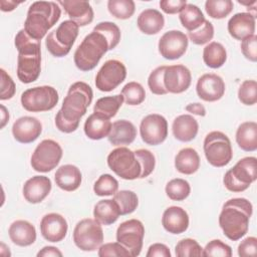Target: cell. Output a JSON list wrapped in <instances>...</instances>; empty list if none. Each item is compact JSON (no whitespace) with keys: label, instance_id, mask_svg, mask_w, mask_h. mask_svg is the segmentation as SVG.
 I'll use <instances>...</instances> for the list:
<instances>
[{"label":"cell","instance_id":"obj_1","mask_svg":"<svg viewBox=\"0 0 257 257\" xmlns=\"http://www.w3.org/2000/svg\"><path fill=\"white\" fill-rule=\"evenodd\" d=\"M253 213V206L246 198H233L226 201L219 215V226L224 235L238 241L246 235L249 221Z\"/></svg>","mask_w":257,"mask_h":257},{"label":"cell","instance_id":"obj_2","mask_svg":"<svg viewBox=\"0 0 257 257\" xmlns=\"http://www.w3.org/2000/svg\"><path fill=\"white\" fill-rule=\"evenodd\" d=\"M14 44L18 51L17 77L23 83H31L41 71V41L31 38L21 29L15 36Z\"/></svg>","mask_w":257,"mask_h":257},{"label":"cell","instance_id":"obj_3","mask_svg":"<svg viewBox=\"0 0 257 257\" xmlns=\"http://www.w3.org/2000/svg\"><path fill=\"white\" fill-rule=\"evenodd\" d=\"M61 16L58 3L52 1H35L27 11L24 30L33 39L41 41L48 30L52 28Z\"/></svg>","mask_w":257,"mask_h":257},{"label":"cell","instance_id":"obj_4","mask_svg":"<svg viewBox=\"0 0 257 257\" xmlns=\"http://www.w3.org/2000/svg\"><path fill=\"white\" fill-rule=\"evenodd\" d=\"M108 50L109 43L105 36L92 30L77 46L73 54L74 64L81 71L92 70Z\"/></svg>","mask_w":257,"mask_h":257},{"label":"cell","instance_id":"obj_5","mask_svg":"<svg viewBox=\"0 0 257 257\" xmlns=\"http://www.w3.org/2000/svg\"><path fill=\"white\" fill-rule=\"evenodd\" d=\"M92 97L93 92L90 85L83 81H76L69 86L61 108L57 112L64 119L79 123L80 118L86 113Z\"/></svg>","mask_w":257,"mask_h":257},{"label":"cell","instance_id":"obj_6","mask_svg":"<svg viewBox=\"0 0 257 257\" xmlns=\"http://www.w3.org/2000/svg\"><path fill=\"white\" fill-rule=\"evenodd\" d=\"M257 179V159L245 157L228 170L223 178L225 188L233 193H240L247 190Z\"/></svg>","mask_w":257,"mask_h":257},{"label":"cell","instance_id":"obj_7","mask_svg":"<svg viewBox=\"0 0 257 257\" xmlns=\"http://www.w3.org/2000/svg\"><path fill=\"white\" fill-rule=\"evenodd\" d=\"M79 26L72 20H64L59 26L48 33L45 46L46 49L55 57L67 55L78 36Z\"/></svg>","mask_w":257,"mask_h":257},{"label":"cell","instance_id":"obj_8","mask_svg":"<svg viewBox=\"0 0 257 257\" xmlns=\"http://www.w3.org/2000/svg\"><path fill=\"white\" fill-rule=\"evenodd\" d=\"M106 162L108 168L123 180H136L141 178V163L135 152L125 147L112 150L108 154Z\"/></svg>","mask_w":257,"mask_h":257},{"label":"cell","instance_id":"obj_9","mask_svg":"<svg viewBox=\"0 0 257 257\" xmlns=\"http://www.w3.org/2000/svg\"><path fill=\"white\" fill-rule=\"evenodd\" d=\"M203 149L208 163L213 167H225L233 158L230 139L219 131H213L205 137Z\"/></svg>","mask_w":257,"mask_h":257},{"label":"cell","instance_id":"obj_10","mask_svg":"<svg viewBox=\"0 0 257 257\" xmlns=\"http://www.w3.org/2000/svg\"><path fill=\"white\" fill-rule=\"evenodd\" d=\"M20 100L23 108L27 111L40 112L54 108L58 103L59 96L53 86L41 85L23 91Z\"/></svg>","mask_w":257,"mask_h":257},{"label":"cell","instance_id":"obj_11","mask_svg":"<svg viewBox=\"0 0 257 257\" xmlns=\"http://www.w3.org/2000/svg\"><path fill=\"white\" fill-rule=\"evenodd\" d=\"M72 237L78 249L86 252L98 250L103 242L101 224L95 219H82L75 225Z\"/></svg>","mask_w":257,"mask_h":257},{"label":"cell","instance_id":"obj_12","mask_svg":"<svg viewBox=\"0 0 257 257\" xmlns=\"http://www.w3.org/2000/svg\"><path fill=\"white\" fill-rule=\"evenodd\" d=\"M63 155L60 145L50 139L43 140L35 148L31 156V167L39 173L52 171L59 164Z\"/></svg>","mask_w":257,"mask_h":257},{"label":"cell","instance_id":"obj_13","mask_svg":"<svg viewBox=\"0 0 257 257\" xmlns=\"http://www.w3.org/2000/svg\"><path fill=\"white\" fill-rule=\"evenodd\" d=\"M145 227L138 219H130L119 224L116 229V241L126 248L131 257L140 255L143 249Z\"/></svg>","mask_w":257,"mask_h":257},{"label":"cell","instance_id":"obj_14","mask_svg":"<svg viewBox=\"0 0 257 257\" xmlns=\"http://www.w3.org/2000/svg\"><path fill=\"white\" fill-rule=\"evenodd\" d=\"M126 77L124 64L117 59L106 60L95 76V86L98 90L108 92L115 89Z\"/></svg>","mask_w":257,"mask_h":257},{"label":"cell","instance_id":"obj_15","mask_svg":"<svg viewBox=\"0 0 257 257\" xmlns=\"http://www.w3.org/2000/svg\"><path fill=\"white\" fill-rule=\"evenodd\" d=\"M140 134L144 143L158 146L168 137V121L159 113L148 114L141 121Z\"/></svg>","mask_w":257,"mask_h":257},{"label":"cell","instance_id":"obj_16","mask_svg":"<svg viewBox=\"0 0 257 257\" xmlns=\"http://www.w3.org/2000/svg\"><path fill=\"white\" fill-rule=\"evenodd\" d=\"M188 36L180 30L165 32L159 40L158 48L160 54L168 60H175L182 57L188 48Z\"/></svg>","mask_w":257,"mask_h":257},{"label":"cell","instance_id":"obj_17","mask_svg":"<svg viewBox=\"0 0 257 257\" xmlns=\"http://www.w3.org/2000/svg\"><path fill=\"white\" fill-rule=\"evenodd\" d=\"M192 81L191 71L183 64L166 66L164 72V85L170 93H182L186 91Z\"/></svg>","mask_w":257,"mask_h":257},{"label":"cell","instance_id":"obj_18","mask_svg":"<svg viewBox=\"0 0 257 257\" xmlns=\"http://www.w3.org/2000/svg\"><path fill=\"white\" fill-rule=\"evenodd\" d=\"M225 82L223 78L215 73H205L199 77L196 84L198 96L208 102L217 101L225 93Z\"/></svg>","mask_w":257,"mask_h":257},{"label":"cell","instance_id":"obj_19","mask_svg":"<svg viewBox=\"0 0 257 257\" xmlns=\"http://www.w3.org/2000/svg\"><path fill=\"white\" fill-rule=\"evenodd\" d=\"M68 230L66 219L58 213H48L40 221V232L42 237L52 243L62 241Z\"/></svg>","mask_w":257,"mask_h":257},{"label":"cell","instance_id":"obj_20","mask_svg":"<svg viewBox=\"0 0 257 257\" xmlns=\"http://www.w3.org/2000/svg\"><path fill=\"white\" fill-rule=\"evenodd\" d=\"M42 133L41 121L34 116H21L12 125L14 139L21 144H30L38 139Z\"/></svg>","mask_w":257,"mask_h":257},{"label":"cell","instance_id":"obj_21","mask_svg":"<svg viewBox=\"0 0 257 257\" xmlns=\"http://www.w3.org/2000/svg\"><path fill=\"white\" fill-rule=\"evenodd\" d=\"M51 181L46 176H34L28 179L23 185V197L31 204L41 203L50 193Z\"/></svg>","mask_w":257,"mask_h":257},{"label":"cell","instance_id":"obj_22","mask_svg":"<svg viewBox=\"0 0 257 257\" xmlns=\"http://www.w3.org/2000/svg\"><path fill=\"white\" fill-rule=\"evenodd\" d=\"M60 5L70 20L78 26H86L93 20V9L88 1L82 0H61L57 2Z\"/></svg>","mask_w":257,"mask_h":257},{"label":"cell","instance_id":"obj_23","mask_svg":"<svg viewBox=\"0 0 257 257\" xmlns=\"http://www.w3.org/2000/svg\"><path fill=\"white\" fill-rule=\"evenodd\" d=\"M189 215L185 209L179 206L167 208L162 217L164 229L171 234H182L189 228Z\"/></svg>","mask_w":257,"mask_h":257},{"label":"cell","instance_id":"obj_24","mask_svg":"<svg viewBox=\"0 0 257 257\" xmlns=\"http://www.w3.org/2000/svg\"><path fill=\"white\" fill-rule=\"evenodd\" d=\"M255 17L248 12H239L234 14L228 21L227 29L229 34L236 40L255 34Z\"/></svg>","mask_w":257,"mask_h":257},{"label":"cell","instance_id":"obj_25","mask_svg":"<svg viewBox=\"0 0 257 257\" xmlns=\"http://www.w3.org/2000/svg\"><path fill=\"white\" fill-rule=\"evenodd\" d=\"M10 240L17 246L26 247L32 245L36 240L35 227L26 220L14 221L8 229Z\"/></svg>","mask_w":257,"mask_h":257},{"label":"cell","instance_id":"obj_26","mask_svg":"<svg viewBox=\"0 0 257 257\" xmlns=\"http://www.w3.org/2000/svg\"><path fill=\"white\" fill-rule=\"evenodd\" d=\"M137 137L135 124L127 119H118L112 122L111 130L107 136L108 142L117 147L131 145Z\"/></svg>","mask_w":257,"mask_h":257},{"label":"cell","instance_id":"obj_27","mask_svg":"<svg viewBox=\"0 0 257 257\" xmlns=\"http://www.w3.org/2000/svg\"><path fill=\"white\" fill-rule=\"evenodd\" d=\"M54 180L58 188L66 192H72L79 188L82 175L76 166L67 164L60 166L56 170Z\"/></svg>","mask_w":257,"mask_h":257},{"label":"cell","instance_id":"obj_28","mask_svg":"<svg viewBox=\"0 0 257 257\" xmlns=\"http://www.w3.org/2000/svg\"><path fill=\"white\" fill-rule=\"evenodd\" d=\"M199 131V123L191 114H181L172 123V132L176 140L188 143L193 141Z\"/></svg>","mask_w":257,"mask_h":257},{"label":"cell","instance_id":"obj_29","mask_svg":"<svg viewBox=\"0 0 257 257\" xmlns=\"http://www.w3.org/2000/svg\"><path fill=\"white\" fill-rule=\"evenodd\" d=\"M137 25L140 31L147 35H154L159 33L165 25V18L163 14L157 9H145L140 13L137 20Z\"/></svg>","mask_w":257,"mask_h":257},{"label":"cell","instance_id":"obj_30","mask_svg":"<svg viewBox=\"0 0 257 257\" xmlns=\"http://www.w3.org/2000/svg\"><path fill=\"white\" fill-rule=\"evenodd\" d=\"M111 125L112 123L109 118H105L93 112L86 118L83 130L88 139L98 141L109 135Z\"/></svg>","mask_w":257,"mask_h":257},{"label":"cell","instance_id":"obj_31","mask_svg":"<svg viewBox=\"0 0 257 257\" xmlns=\"http://www.w3.org/2000/svg\"><path fill=\"white\" fill-rule=\"evenodd\" d=\"M175 168L184 175H193L200 168V157L193 148H184L175 157Z\"/></svg>","mask_w":257,"mask_h":257},{"label":"cell","instance_id":"obj_32","mask_svg":"<svg viewBox=\"0 0 257 257\" xmlns=\"http://www.w3.org/2000/svg\"><path fill=\"white\" fill-rule=\"evenodd\" d=\"M119 216V208L113 199H103L94 205L93 217L101 225H111L118 219Z\"/></svg>","mask_w":257,"mask_h":257},{"label":"cell","instance_id":"obj_33","mask_svg":"<svg viewBox=\"0 0 257 257\" xmlns=\"http://www.w3.org/2000/svg\"><path fill=\"white\" fill-rule=\"evenodd\" d=\"M236 143L245 152L257 150V123L255 121L242 122L236 131Z\"/></svg>","mask_w":257,"mask_h":257},{"label":"cell","instance_id":"obj_34","mask_svg":"<svg viewBox=\"0 0 257 257\" xmlns=\"http://www.w3.org/2000/svg\"><path fill=\"white\" fill-rule=\"evenodd\" d=\"M203 60L210 68L222 67L227 60L226 48L220 42H210L203 49Z\"/></svg>","mask_w":257,"mask_h":257},{"label":"cell","instance_id":"obj_35","mask_svg":"<svg viewBox=\"0 0 257 257\" xmlns=\"http://www.w3.org/2000/svg\"><path fill=\"white\" fill-rule=\"evenodd\" d=\"M180 21L184 28L188 30V32L195 31L202 26L205 22V16L202 10L194 4H188L181 10L180 12Z\"/></svg>","mask_w":257,"mask_h":257},{"label":"cell","instance_id":"obj_36","mask_svg":"<svg viewBox=\"0 0 257 257\" xmlns=\"http://www.w3.org/2000/svg\"><path fill=\"white\" fill-rule=\"evenodd\" d=\"M123 101V96L121 94L101 97L96 100L93 106V112L110 119L116 114Z\"/></svg>","mask_w":257,"mask_h":257},{"label":"cell","instance_id":"obj_37","mask_svg":"<svg viewBox=\"0 0 257 257\" xmlns=\"http://www.w3.org/2000/svg\"><path fill=\"white\" fill-rule=\"evenodd\" d=\"M112 199L116 202L121 216L132 214L139 205V198L137 194L131 190L117 191L113 195Z\"/></svg>","mask_w":257,"mask_h":257},{"label":"cell","instance_id":"obj_38","mask_svg":"<svg viewBox=\"0 0 257 257\" xmlns=\"http://www.w3.org/2000/svg\"><path fill=\"white\" fill-rule=\"evenodd\" d=\"M165 191L166 195L172 201H183L189 197L191 193V186L188 181L176 178L167 183Z\"/></svg>","mask_w":257,"mask_h":257},{"label":"cell","instance_id":"obj_39","mask_svg":"<svg viewBox=\"0 0 257 257\" xmlns=\"http://www.w3.org/2000/svg\"><path fill=\"white\" fill-rule=\"evenodd\" d=\"M107 9L113 17L125 20L134 15L136 4L133 0H108Z\"/></svg>","mask_w":257,"mask_h":257},{"label":"cell","instance_id":"obj_40","mask_svg":"<svg viewBox=\"0 0 257 257\" xmlns=\"http://www.w3.org/2000/svg\"><path fill=\"white\" fill-rule=\"evenodd\" d=\"M234 4L231 0H207L205 10L207 14L214 19H223L233 10Z\"/></svg>","mask_w":257,"mask_h":257},{"label":"cell","instance_id":"obj_41","mask_svg":"<svg viewBox=\"0 0 257 257\" xmlns=\"http://www.w3.org/2000/svg\"><path fill=\"white\" fill-rule=\"evenodd\" d=\"M120 94L123 96V100L128 105H139L146 98V91L143 85L137 81H131L126 83Z\"/></svg>","mask_w":257,"mask_h":257},{"label":"cell","instance_id":"obj_42","mask_svg":"<svg viewBox=\"0 0 257 257\" xmlns=\"http://www.w3.org/2000/svg\"><path fill=\"white\" fill-rule=\"evenodd\" d=\"M118 190V182L117 180L109 174H102L99 178L94 182L93 192L96 196L104 197V196H112Z\"/></svg>","mask_w":257,"mask_h":257},{"label":"cell","instance_id":"obj_43","mask_svg":"<svg viewBox=\"0 0 257 257\" xmlns=\"http://www.w3.org/2000/svg\"><path fill=\"white\" fill-rule=\"evenodd\" d=\"M92 30L100 32L105 36V38L109 43V50H112L113 48H115L120 41V36H121L120 29L113 22H109V21L100 22L96 24Z\"/></svg>","mask_w":257,"mask_h":257},{"label":"cell","instance_id":"obj_44","mask_svg":"<svg viewBox=\"0 0 257 257\" xmlns=\"http://www.w3.org/2000/svg\"><path fill=\"white\" fill-rule=\"evenodd\" d=\"M238 99L245 105L257 102V82L254 79L244 80L238 89Z\"/></svg>","mask_w":257,"mask_h":257},{"label":"cell","instance_id":"obj_45","mask_svg":"<svg viewBox=\"0 0 257 257\" xmlns=\"http://www.w3.org/2000/svg\"><path fill=\"white\" fill-rule=\"evenodd\" d=\"M203 248L194 239L185 238L180 240L175 247V254L178 257L202 256Z\"/></svg>","mask_w":257,"mask_h":257},{"label":"cell","instance_id":"obj_46","mask_svg":"<svg viewBox=\"0 0 257 257\" xmlns=\"http://www.w3.org/2000/svg\"><path fill=\"white\" fill-rule=\"evenodd\" d=\"M187 36L196 45L206 44L214 37V26L210 21L205 20L200 28L195 31L188 32Z\"/></svg>","mask_w":257,"mask_h":257},{"label":"cell","instance_id":"obj_47","mask_svg":"<svg viewBox=\"0 0 257 257\" xmlns=\"http://www.w3.org/2000/svg\"><path fill=\"white\" fill-rule=\"evenodd\" d=\"M167 65H161L155 68L148 77V86L154 94L163 95L167 94L168 91L164 85V72Z\"/></svg>","mask_w":257,"mask_h":257},{"label":"cell","instance_id":"obj_48","mask_svg":"<svg viewBox=\"0 0 257 257\" xmlns=\"http://www.w3.org/2000/svg\"><path fill=\"white\" fill-rule=\"evenodd\" d=\"M202 256H216V257H231V247L219 239H214L207 243L203 249Z\"/></svg>","mask_w":257,"mask_h":257},{"label":"cell","instance_id":"obj_49","mask_svg":"<svg viewBox=\"0 0 257 257\" xmlns=\"http://www.w3.org/2000/svg\"><path fill=\"white\" fill-rule=\"evenodd\" d=\"M136 156L138 157L141 166H142V175L140 179H145L150 176L156 167V158L155 155L147 149H139L135 151Z\"/></svg>","mask_w":257,"mask_h":257},{"label":"cell","instance_id":"obj_50","mask_svg":"<svg viewBox=\"0 0 257 257\" xmlns=\"http://www.w3.org/2000/svg\"><path fill=\"white\" fill-rule=\"evenodd\" d=\"M97 255L99 257H106V256H114V257H131L130 252L126 250L124 246L120 243L111 242L102 244L97 251Z\"/></svg>","mask_w":257,"mask_h":257},{"label":"cell","instance_id":"obj_51","mask_svg":"<svg viewBox=\"0 0 257 257\" xmlns=\"http://www.w3.org/2000/svg\"><path fill=\"white\" fill-rule=\"evenodd\" d=\"M0 75H1V93H0V99L1 100H7L14 96L16 85L12 77L3 69H0Z\"/></svg>","mask_w":257,"mask_h":257},{"label":"cell","instance_id":"obj_52","mask_svg":"<svg viewBox=\"0 0 257 257\" xmlns=\"http://www.w3.org/2000/svg\"><path fill=\"white\" fill-rule=\"evenodd\" d=\"M241 51L248 60L252 62L257 61V36L255 34L250 35L241 41Z\"/></svg>","mask_w":257,"mask_h":257},{"label":"cell","instance_id":"obj_53","mask_svg":"<svg viewBox=\"0 0 257 257\" xmlns=\"http://www.w3.org/2000/svg\"><path fill=\"white\" fill-rule=\"evenodd\" d=\"M238 255L241 257L257 255V238L250 236L243 239L238 245Z\"/></svg>","mask_w":257,"mask_h":257},{"label":"cell","instance_id":"obj_54","mask_svg":"<svg viewBox=\"0 0 257 257\" xmlns=\"http://www.w3.org/2000/svg\"><path fill=\"white\" fill-rule=\"evenodd\" d=\"M187 5L186 0H162L160 1L161 9L167 14H176Z\"/></svg>","mask_w":257,"mask_h":257},{"label":"cell","instance_id":"obj_55","mask_svg":"<svg viewBox=\"0 0 257 257\" xmlns=\"http://www.w3.org/2000/svg\"><path fill=\"white\" fill-rule=\"evenodd\" d=\"M147 257H171L169 247L163 243H155L151 245L146 254Z\"/></svg>","mask_w":257,"mask_h":257},{"label":"cell","instance_id":"obj_56","mask_svg":"<svg viewBox=\"0 0 257 257\" xmlns=\"http://www.w3.org/2000/svg\"><path fill=\"white\" fill-rule=\"evenodd\" d=\"M62 255V252L54 246H45L37 253V257H61Z\"/></svg>","mask_w":257,"mask_h":257},{"label":"cell","instance_id":"obj_57","mask_svg":"<svg viewBox=\"0 0 257 257\" xmlns=\"http://www.w3.org/2000/svg\"><path fill=\"white\" fill-rule=\"evenodd\" d=\"M185 109L188 112H191L193 114L199 115V116H205L206 115V108L205 106L200 103V102H194V103H189L188 105H186Z\"/></svg>","mask_w":257,"mask_h":257},{"label":"cell","instance_id":"obj_58","mask_svg":"<svg viewBox=\"0 0 257 257\" xmlns=\"http://www.w3.org/2000/svg\"><path fill=\"white\" fill-rule=\"evenodd\" d=\"M22 2H16L13 0H0V9L3 12L13 11Z\"/></svg>","mask_w":257,"mask_h":257},{"label":"cell","instance_id":"obj_59","mask_svg":"<svg viewBox=\"0 0 257 257\" xmlns=\"http://www.w3.org/2000/svg\"><path fill=\"white\" fill-rule=\"evenodd\" d=\"M1 128H3L6 123L9 121V111L7 110V108L1 104Z\"/></svg>","mask_w":257,"mask_h":257}]
</instances>
